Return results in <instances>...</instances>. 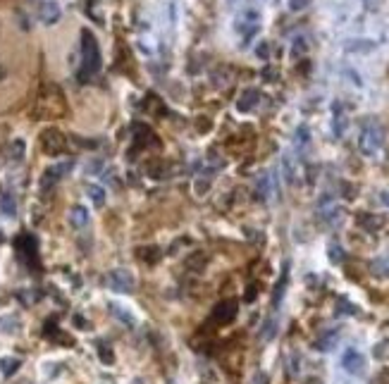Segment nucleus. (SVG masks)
<instances>
[{
    "label": "nucleus",
    "mask_w": 389,
    "mask_h": 384,
    "mask_svg": "<svg viewBox=\"0 0 389 384\" xmlns=\"http://www.w3.org/2000/svg\"><path fill=\"white\" fill-rule=\"evenodd\" d=\"M41 146H43L45 153H62V148H65V136L57 132V129H45L41 134Z\"/></svg>",
    "instance_id": "nucleus-6"
},
{
    "label": "nucleus",
    "mask_w": 389,
    "mask_h": 384,
    "mask_svg": "<svg viewBox=\"0 0 389 384\" xmlns=\"http://www.w3.org/2000/svg\"><path fill=\"white\" fill-rule=\"evenodd\" d=\"M38 14H41V22H43V24H55L57 19H60L62 10H60V5H57L55 0H43V2H41V10H38Z\"/></svg>",
    "instance_id": "nucleus-9"
},
{
    "label": "nucleus",
    "mask_w": 389,
    "mask_h": 384,
    "mask_svg": "<svg viewBox=\"0 0 389 384\" xmlns=\"http://www.w3.org/2000/svg\"><path fill=\"white\" fill-rule=\"evenodd\" d=\"M382 141H385V132H382L380 122L378 120H368L366 127H363V132H361V139H358L361 153L368 155V158H373V155L382 148Z\"/></svg>",
    "instance_id": "nucleus-2"
},
{
    "label": "nucleus",
    "mask_w": 389,
    "mask_h": 384,
    "mask_svg": "<svg viewBox=\"0 0 389 384\" xmlns=\"http://www.w3.org/2000/svg\"><path fill=\"white\" fill-rule=\"evenodd\" d=\"M0 210H2V215H7V217H14L17 215V203H14V198L10 193H2L0 198Z\"/></svg>",
    "instance_id": "nucleus-17"
},
{
    "label": "nucleus",
    "mask_w": 389,
    "mask_h": 384,
    "mask_svg": "<svg viewBox=\"0 0 389 384\" xmlns=\"http://www.w3.org/2000/svg\"><path fill=\"white\" fill-rule=\"evenodd\" d=\"M337 339H339V334H337V332H330V334H325L323 339L315 341V349H320V351H332Z\"/></svg>",
    "instance_id": "nucleus-18"
},
{
    "label": "nucleus",
    "mask_w": 389,
    "mask_h": 384,
    "mask_svg": "<svg viewBox=\"0 0 389 384\" xmlns=\"http://www.w3.org/2000/svg\"><path fill=\"white\" fill-rule=\"evenodd\" d=\"M258 100H260V91H256V88H249V91H244V93H241V98H239L237 108L241 110V112H251V110L258 105Z\"/></svg>",
    "instance_id": "nucleus-11"
},
{
    "label": "nucleus",
    "mask_w": 389,
    "mask_h": 384,
    "mask_svg": "<svg viewBox=\"0 0 389 384\" xmlns=\"http://www.w3.org/2000/svg\"><path fill=\"white\" fill-rule=\"evenodd\" d=\"M100 69V48H98L96 36L84 29L81 31V69H79V79L86 81Z\"/></svg>",
    "instance_id": "nucleus-1"
},
{
    "label": "nucleus",
    "mask_w": 389,
    "mask_h": 384,
    "mask_svg": "<svg viewBox=\"0 0 389 384\" xmlns=\"http://www.w3.org/2000/svg\"><path fill=\"white\" fill-rule=\"evenodd\" d=\"M69 222H72V227H76V229L86 227L88 224V210L84 208V205H74V208L69 210Z\"/></svg>",
    "instance_id": "nucleus-13"
},
{
    "label": "nucleus",
    "mask_w": 389,
    "mask_h": 384,
    "mask_svg": "<svg viewBox=\"0 0 389 384\" xmlns=\"http://www.w3.org/2000/svg\"><path fill=\"white\" fill-rule=\"evenodd\" d=\"M318 212H320V217H323L325 222H330V224L339 222V217H342V208L337 205V200H332V198H323Z\"/></svg>",
    "instance_id": "nucleus-8"
},
{
    "label": "nucleus",
    "mask_w": 389,
    "mask_h": 384,
    "mask_svg": "<svg viewBox=\"0 0 389 384\" xmlns=\"http://www.w3.org/2000/svg\"><path fill=\"white\" fill-rule=\"evenodd\" d=\"M380 200H382V205H387V208H389V191L380 193Z\"/></svg>",
    "instance_id": "nucleus-30"
},
{
    "label": "nucleus",
    "mask_w": 389,
    "mask_h": 384,
    "mask_svg": "<svg viewBox=\"0 0 389 384\" xmlns=\"http://www.w3.org/2000/svg\"><path fill=\"white\" fill-rule=\"evenodd\" d=\"M258 22H260L258 12L249 10V12H244V14L239 17V29L246 33V36H253V33L258 31Z\"/></svg>",
    "instance_id": "nucleus-10"
},
{
    "label": "nucleus",
    "mask_w": 389,
    "mask_h": 384,
    "mask_svg": "<svg viewBox=\"0 0 389 384\" xmlns=\"http://www.w3.org/2000/svg\"><path fill=\"white\" fill-rule=\"evenodd\" d=\"M86 193H88V198L93 200V205H96V208H100V205L105 203V189H103V187H98V184H88Z\"/></svg>",
    "instance_id": "nucleus-16"
},
{
    "label": "nucleus",
    "mask_w": 389,
    "mask_h": 384,
    "mask_svg": "<svg viewBox=\"0 0 389 384\" xmlns=\"http://www.w3.org/2000/svg\"><path fill=\"white\" fill-rule=\"evenodd\" d=\"M258 55H260V57H268V45H265V43L258 48Z\"/></svg>",
    "instance_id": "nucleus-31"
},
{
    "label": "nucleus",
    "mask_w": 389,
    "mask_h": 384,
    "mask_svg": "<svg viewBox=\"0 0 389 384\" xmlns=\"http://www.w3.org/2000/svg\"><path fill=\"white\" fill-rule=\"evenodd\" d=\"M234 313H237V303L234 301H227V303H220L215 310V318L222 320V322H227V320L234 318Z\"/></svg>",
    "instance_id": "nucleus-15"
},
{
    "label": "nucleus",
    "mask_w": 389,
    "mask_h": 384,
    "mask_svg": "<svg viewBox=\"0 0 389 384\" xmlns=\"http://www.w3.org/2000/svg\"><path fill=\"white\" fill-rule=\"evenodd\" d=\"M282 172H284V182L287 184H296L299 167H296V160H294L292 153H284V158H282Z\"/></svg>",
    "instance_id": "nucleus-12"
},
{
    "label": "nucleus",
    "mask_w": 389,
    "mask_h": 384,
    "mask_svg": "<svg viewBox=\"0 0 389 384\" xmlns=\"http://www.w3.org/2000/svg\"><path fill=\"white\" fill-rule=\"evenodd\" d=\"M330 258H332V263H342L344 260V253L339 248V243H330Z\"/></svg>",
    "instance_id": "nucleus-21"
},
{
    "label": "nucleus",
    "mask_w": 389,
    "mask_h": 384,
    "mask_svg": "<svg viewBox=\"0 0 389 384\" xmlns=\"http://www.w3.org/2000/svg\"><path fill=\"white\" fill-rule=\"evenodd\" d=\"M19 368V361H14V358H7V361H2V373L5 375H12L14 370Z\"/></svg>",
    "instance_id": "nucleus-23"
},
{
    "label": "nucleus",
    "mask_w": 389,
    "mask_h": 384,
    "mask_svg": "<svg viewBox=\"0 0 389 384\" xmlns=\"http://www.w3.org/2000/svg\"><path fill=\"white\" fill-rule=\"evenodd\" d=\"M308 50V43H306V38H294V45H292V55L294 57H299Z\"/></svg>",
    "instance_id": "nucleus-20"
},
{
    "label": "nucleus",
    "mask_w": 389,
    "mask_h": 384,
    "mask_svg": "<svg viewBox=\"0 0 389 384\" xmlns=\"http://www.w3.org/2000/svg\"><path fill=\"white\" fill-rule=\"evenodd\" d=\"M332 129H335V136L342 139L344 136V129H346V115L342 112V105L335 103V122H332Z\"/></svg>",
    "instance_id": "nucleus-14"
},
{
    "label": "nucleus",
    "mask_w": 389,
    "mask_h": 384,
    "mask_svg": "<svg viewBox=\"0 0 389 384\" xmlns=\"http://www.w3.org/2000/svg\"><path fill=\"white\" fill-rule=\"evenodd\" d=\"M284 284H287V272L282 274V282L277 284V291H275V306L280 303V298H282V294H284Z\"/></svg>",
    "instance_id": "nucleus-25"
},
{
    "label": "nucleus",
    "mask_w": 389,
    "mask_h": 384,
    "mask_svg": "<svg viewBox=\"0 0 389 384\" xmlns=\"http://www.w3.org/2000/svg\"><path fill=\"white\" fill-rule=\"evenodd\" d=\"M342 368L349 375H363L366 373V356L356 349H346L342 356Z\"/></svg>",
    "instance_id": "nucleus-4"
},
{
    "label": "nucleus",
    "mask_w": 389,
    "mask_h": 384,
    "mask_svg": "<svg viewBox=\"0 0 389 384\" xmlns=\"http://www.w3.org/2000/svg\"><path fill=\"white\" fill-rule=\"evenodd\" d=\"M12 158H14L17 163L24 158V141H14V143H12Z\"/></svg>",
    "instance_id": "nucleus-22"
},
{
    "label": "nucleus",
    "mask_w": 389,
    "mask_h": 384,
    "mask_svg": "<svg viewBox=\"0 0 389 384\" xmlns=\"http://www.w3.org/2000/svg\"><path fill=\"white\" fill-rule=\"evenodd\" d=\"M272 334H275V322H265V329H263V334H260V337H263V339H272Z\"/></svg>",
    "instance_id": "nucleus-27"
},
{
    "label": "nucleus",
    "mask_w": 389,
    "mask_h": 384,
    "mask_svg": "<svg viewBox=\"0 0 389 384\" xmlns=\"http://www.w3.org/2000/svg\"><path fill=\"white\" fill-rule=\"evenodd\" d=\"M256 191H258V196L263 200H272L275 193H277V184H275V175L270 172H263L258 177V182H256Z\"/></svg>",
    "instance_id": "nucleus-7"
},
{
    "label": "nucleus",
    "mask_w": 389,
    "mask_h": 384,
    "mask_svg": "<svg viewBox=\"0 0 389 384\" xmlns=\"http://www.w3.org/2000/svg\"><path fill=\"white\" fill-rule=\"evenodd\" d=\"M308 141H311V132H308V127H299V129H296V136H294V143H296V148H299V151H303V148L308 146Z\"/></svg>",
    "instance_id": "nucleus-19"
},
{
    "label": "nucleus",
    "mask_w": 389,
    "mask_h": 384,
    "mask_svg": "<svg viewBox=\"0 0 389 384\" xmlns=\"http://www.w3.org/2000/svg\"><path fill=\"white\" fill-rule=\"evenodd\" d=\"M363 5H366L368 10H375L378 7V0H363Z\"/></svg>",
    "instance_id": "nucleus-29"
},
{
    "label": "nucleus",
    "mask_w": 389,
    "mask_h": 384,
    "mask_svg": "<svg viewBox=\"0 0 389 384\" xmlns=\"http://www.w3.org/2000/svg\"><path fill=\"white\" fill-rule=\"evenodd\" d=\"M110 308H112V313H115V315H117L122 322H134L129 313H122V310H119V306H110Z\"/></svg>",
    "instance_id": "nucleus-26"
},
{
    "label": "nucleus",
    "mask_w": 389,
    "mask_h": 384,
    "mask_svg": "<svg viewBox=\"0 0 389 384\" xmlns=\"http://www.w3.org/2000/svg\"><path fill=\"white\" fill-rule=\"evenodd\" d=\"M72 170V160H65V163H60V165H53V167H48L45 170V175H43V179H41V189H50V187H55L62 177L67 175Z\"/></svg>",
    "instance_id": "nucleus-5"
},
{
    "label": "nucleus",
    "mask_w": 389,
    "mask_h": 384,
    "mask_svg": "<svg viewBox=\"0 0 389 384\" xmlns=\"http://www.w3.org/2000/svg\"><path fill=\"white\" fill-rule=\"evenodd\" d=\"M105 282H108V286L112 291H117V294H129L131 289H134V277H131L129 270H112Z\"/></svg>",
    "instance_id": "nucleus-3"
},
{
    "label": "nucleus",
    "mask_w": 389,
    "mask_h": 384,
    "mask_svg": "<svg viewBox=\"0 0 389 384\" xmlns=\"http://www.w3.org/2000/svg\"><path fill=\"white\" fill-rule=\"evenodd\" d=\"M306 5H308V0H289V7L292 10H303Z\"/></svg>",
    "instance_id": "nucleus-28"
},
{
    "label": "nucleus",
    "mask_w": 389,
    "mask_h": 384,
    "mask_svg": "<svg viewBox=\"0 0 389 384\" xmlns=\"http://www.w3.org/2000/svg\"><path fill=\"white\" fill-rule=\"evenodd\" d=\"M373 48H375L373 41H366V43H349V45H346V50H351V53H354V50H373Z\"/></svg>",
    "instance_id": "nucleus-24"
}]
</instances>
